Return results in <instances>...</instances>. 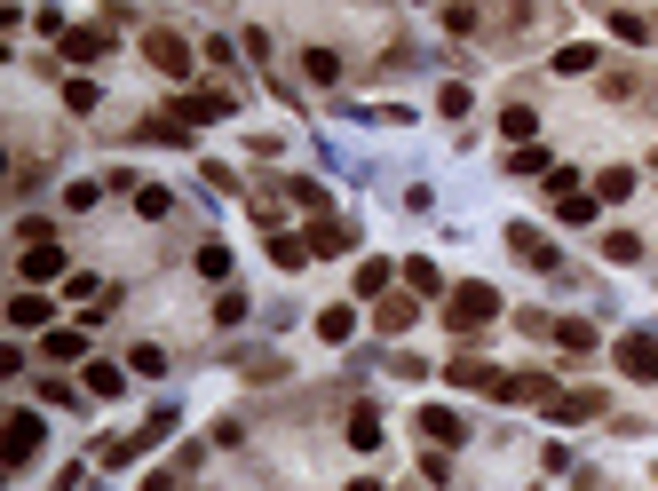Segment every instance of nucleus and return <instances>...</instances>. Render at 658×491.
Masks as SVG:
<instances>
[{
    "mask_svg": "<svg viewBox=\"0 0 658 491\" xmlns=\"http://www.w3.org/2000/svg\"><path fill=\"white\" fill-rule=\"evenodd\" d=\"M357 294H365V301L389 294V262H357Z\"/></svg>",
    "mask_w": 658,
    "mask_h": 491,
    "instance_id": "obj_32",
    "label": "nucleus"
},
{
    "mask_svg": "<svg viewBox=\"0 0 658 491\" xmlns=\"http://www.w3.org/2000/svg\"><path fill=\"white\" fill-rule=\"evenodd\" d=\"M611 32H619L627 48H643V40H651V16H635V8H611Z\"/></svg>",
    "mask_w": 658,
    "mask_h": 491,
    "instance_id": "obj_27",
    "label": "nucleus"
},
{
    "mask_svg": "<svg viewBox=\"0 0 658 491\" xmlns=\"http://www.w3.org/2000/svg\"><path fill=\"white\" fill-rule=\"evenodd\" d=\"M254 317V301L238 294V286H222V301H215V325H246Z\"/></svg>",
    "mask_w": 658,
    "mask_h": 491,
    "instance_id": "obj_29",
    "label": "nucleus"
},
{
    "mask_svg": "<svg viewBox=\"0 0 658 491\" xmlns=\"http://www.w3.org/2000/svg\"><path fill=\"white\" fill-rule=\"evenodd\" d=\"M611 357H619V373H635V381H658V341H651V333H627Z\"/></svg>",
    "mask_w": 658,
    "mask_h": 491,
    "instance_id": "obj_5",
    "label": "nucleus"
},
{
    "mask_svg": "<svg viewBox=\"0 0 658 491\" xmlns=\"http://www.w3.org/2000/svg\"><path fill=\"white\" fill-rule=\"evenodd\" d=\"M127 389V365H88V396H119Z\"/></svg>",
    "mask_w": 658,
    "mask_h": 491,
    "instance_id": "obj_30",
    "label": "nucleus"
},
{
    "mask_svg": "<svg viewBox=\"0 0 658 491\" xmlns=\"http://www.w3.org/2000/svg\"><path fill=\"white\" fill-rule=\"evenodd\" d=\"M413 317H421V294H381V309H373V325L397 341V333H413Z\"/></svg>",
    "mask_w": 658,
    "mask_h": 491,
    "instance_id": "obj_9",
    "label": "nucleus"
},
{
    "mask_svg": "<svg viewBox=\"0 0 658 491\" xmlns=\"http://www.w3.org/2000/svg\"><path fill=\"white\" fill-rule=\"evenodd\" d=\"M143 56H151V72H167V80H191V64H199V56H191V40H183V32H167V24H151V32H143Z\"/></svg>",
    "mask_w": 658,
    "mask_h": 491,
    "instance_id": "obj_2",
    "label": "nucleus"
},
{
    "mask_svg": "<svg viewBox=\"0 0 658 491\" xmlns=\"http://www.w3.org/2000/svg\"><path fill=\"white\" fill-rule=\"evenodd\" d=\"M595 206H603L595 191H571V175H555V222L579 230V222H595Z\"/></svg>",
    "mask_w": 658,
    "mask_h": 491,
    "instance_id": "obj_8",
    "label": "nucleus"
},
{
    "mask_svg": "<svg viewBox=\"0 0 658 491\" xmlns=\"http://www.w3.org/2000/svg\"><path fill=\"white\" fill-rule=\"evenodd\" d=\"M199 278H215V286H222V278H230V246H215V238L199 246Z\"/></svg>",
    "mask_w": 658,
    "mask_h": 491,
    "instance_id": "obj_33",
    "label": "nucleus"
},
{
    "mask_svg": "<svg viewBox=\"0 0 658 491\" xmlns=\"http://www.w3.org/2000/svg\"><path fill=\"white\" fill-rule=\"evenodd\" d=\"M32 452H40V412H16V420H8V460L24 468Z\"/></svg>",
    "mask_w": 658,
    "mask_h": 491,
    "instance_id": "obj_14",
    "label": "nucleus"
},
{
    "mask_svg": "<svg viewBox=\"0 0 658 491\" xmlns=\"http://www.w3.org/2000/svg\"><path fill=\"white\" fill-rule=\"evenodd\" d=\"M444 381H452V389H484V396H492V381H500V373H492L484 357H452V365H444Z\"/></svg>",
    "mask_w": 658,
    "mask_h": 491,
    "instance_id": "obj_16",
    "label": "nucleus"
},
{
    "mask_svg": "<svg viewBox=\"0 0 658 491\" xmlns=\"http://www.w3.org/2000/svg\"><path fill=\"white\" fill-rule=\"evenodd\" d=\"M595 412H603V396H595V389H555L548 396V420H563V428H571V420H595Z\"/></svg>",
    "mask_w": 658,
    "mask_h": 491,
    "instance_id": "obj_10",
    "label": "nucleus"
},
{
    "mask_svg": "<svg viewBox=\"0 0 658 491\" xmlns=\"http://www.w3.org/2000/svg\"><path fill=\"white\" fill-rule=\"evenodd\" d=\"M64 103L72 111H96V80H64Z\"/></svg>",
    "mask_w": 658,
    "mask_h": 491,
    "instance_id": "obj_39",
    "label": "nucleus"
},
{
    "mask_svg": "<svg viewBox=\"0 0 658 491\" xmlns=\"http://www.w3.org/2000/svg\"><path fill=\"white\" fill-rule=\"evenodd\" d=\"M302 80H310V88H333V80H341V56H333V48H302Z\"/></svg>",
    "mask_w": 658,
    "mask_h": 491,
    "instance_id": "obj_17",
    "label": "nucleus"
},
{
    "mask_svg": "<svg viewBox=\"0 0 658 491\" xmlns=\"http://www.w3.org/2000/svg\"><path fill=\"white\" fill-rule=\"evenodd\" d=\"M595 198H603V206L635 198V167H603V175H595Z\"/></svg>",
    "mask_w": 658,
    "mask_h": 491,
    "instance_id": "obj_23",
    "label": "nucleus"
},
{
    "mask_svg": "<svg viewBox=\"0 0 658 491\" xmlns=\"http://www.w3.org/2000/svg\"><path fill=\"white\" fill-rule=\"evenodd\" d=\"M40 357H48V365H80V357H88V333H80V325H56V333L40 341Z\"/></svg>",
    "mask_w": 658,
    "mask_h": 491,
    "instance_id": "obj_11",
    "label": "nucleus"
},
{
    "mask_svg": "<svg viewBox=\"0 0 658 491\" xmlns=\"http://www.w3.org/2000/svg\"><path fill=\"white\" fill-rule=\"evenodd\" d=\"M508 175H548V151H540V143H516V151H508Z\"/></svg>",
    "mask_w": 658,
    "mask_h": 491,
    "instance_id": "obj_31",
    "label": "nucleus"
},
{
    "mask_svg": "<svg viewBox=\"0 0 658 491\" xmlns=\"http://www.w3.org/2000/svg\"><path fill=\"white\" fill-rule=\"evenodd\" d=\"M405 294H444V270L429 262V254H413V262H405Z\"/></svg>",
    "mask_w": 658,
    "mask_h": 491,
    "instance_id": "obj_20",
    "label": "nucleus"
},
{
    "mask_svg": "<svg viewBox=\"0 0 658 491\" xmlns=\"http://www.w3.org/2000/svg\"><path fill=\"white\" fill-rule=\"evenodd\" d=\"M135 214H143V222H167V214H175V198L159 191V183H135Z\"/></svg>",
    "mask_w": 658,
    "mask_h": 491,
    "instance_id": "obj_25",
    "label": "nucleus"
},
{
    "mask_svg": "<svg viewBox=\"0 0 658 491\" xmlns=\"http://www.w3.org/2000/svg\"><path fill=\"white\" fill-rule=\"evenodd\" d=\"M167 119H183V127H207V119H230V88H191V96H175Z\"/></svg>",
    "mask_w": 658,
    "mask_h": 491,
    "instance_id": "obj_4",
    "label": "nucleus"
},
{
    "mask_svg": "<svg viewBox=\"0 0 658 491\" xmlns=\"http://www.w3.org/2000/svg\"><path fill=\"white\" fill-rule=\"evenodd\" d=\"M603 262H643V238L635 230H603Z\"/></svg>",
    "mask_w": 658,
    "mask_h": 491,
    "instance_id": "obj_28",
    "label": "nucleus"
},
{
    "mask_svg": "<svg viewBox=\"0 0 658 491\" xmlns=\"http://www.w3.org/2000/svg\"><path fill=\"white\" fill-rule=\"evenodd\" d=\"M492 317H500V294H492L484 278H468V286L444 294V325H452V333H484Z\"/></svg>",
    "mask_w": 658,
    "mask_h": 491,
    "instance_id": "obj_1",
    "label": "nucleus"
},
{
    "mask_svg": "<svg viewBox=\"0 0 658 491\" xmlns=\"http://www.w3.org/2000/svg\"><path fill=\"white\" fill-rule=\"evenodd\" d=\"M555 349L587 357V349H595V325H587V317H555Z\"/></svg>",
    "mask_w": 658,
    "mask_h": 491,
    "instance_id": "obj_19",
    "label": "nucleus"
},
{
    "mask_svg": "<svg viewBox=\"0 0 658 491\" xmlns=\"http://www.w3.org/2000/svg\"><path fill=\"white\" fill-rule=\"evenodd\" d=\"M56 48H64V64H96V56H111V24H64Z\"/></svg>",
    "mask_w": 658,
    "mask_h": 491,
    "instance_id": "obj_3",
    "label": "nucleus"
},
{
    "mask_svg": "<svg viewBox=\"0 0 658 491\" xmlns=\"http://www.w3.org/2000/svg\"><path fill=\"white\" fill-rule=\"evenodd\" d=\"M421 436H429V444H437V452H452V444H460V436H468V420H460V412H452V404H421Z\"/></svg>",
    "mask_w": 658,
    "mask_h": 491,
    "instance_id": "obj_6",
    "label": "nucleus"
},
{
    "mask_svg": "<svg viewBox=\"0 0 658 491\" xmlns=\"http://www.w3.org/2000/svg\"><path fill=\"white\" fill-rule=\"evenodd\" d=\"M548 64L563 72V80H579V72H595V64H603V48H595V40H571V48H555Z\"/></svg>",
    "mask_w": 658,
    "mask_h": 491,
    "instance_id": "obj_15",
    "label": "nucleus"
},
{
    "mask_svg": "<svg viewBox=\"0 0 658 491\" xmlns=\"http://www.w3.org/2000/svg\"><path fill=\"white\" fill-rule=\"evenodd\" d=\"M127 373H143V381H151V373H167V349H151V341H143V349H127Z\"/></svg>",
    "mask_w": 658,
    "mask_h": 491,
    "instance_id": "obj_34",
    "label": "nucleus"
},
{
    "mask_svg": "<svg viewBox=\"0 0 658 491\" xmlns=\"http://www.w3.org/2000/svg\"><path fill=\"white\" fill-rule=\"evenodd\" d=\"M16 246H56V230H48L40 214H24V222H16Z\"/></svg>",
    "mask_w": 658,
    "mask_h": 491,
    "instance_id": "obj_37",
    "label": "nucleus"
},
{
    "mask_svg": "<svg viewBox=\"0 0 658 491\" xmlns=\"http://www.w3.org/2000/svg\"><path fill=\"white\" fill-rule=\"evenodd\" d=\"M24 278H32V286H48V278H72V270H64V246H24Z\"/></svg>",
    "mask_w": 658,
    "mask_h": 491,
    "instance_id": "obj_12",
    "label": "nucleus"
},
{
    "mask_svg": "<svg viewBox=\"0 0 658 491\" xmlns=\"http://www.w3.org/2000/svg\"><path fill=\"white\" fill-rule=\"evenodd\" d=\"M349 452H381V412L373 404H349Z\"/></svg>",
    "mask_w": 658,
    "mask_h": 491,
    "instance_id": "obj_13",
    "label": "nucleus"
},
{
    "mask_svg": "<svg viewBox=\"0 0 658 491\" xmlns=\"http://www.w3.org/2000/svg\"><path fill=\"white\" fill-rule=\"evenodd\" d=\"M444 24H452V32H476L484 16H476V0H444Z\"/></svg>",
    "mask_w": 658,
    "mask_h": 491,
    "instance_id": "obj_36",
    "label": "nucleus"
},
{
    "mask_svg": "<svg viewBox=\"0 0 658 491\" xmlns=\"http://www.w3.org/2000/svg\"><path fill=\"white\" fill-rule=\"evenodd\" d=\"M349 333H357V309H349V301L318 309V341H349Z\"/></svg>",
    "mask_w": 658,
    "mask_h": 491,
    "instance_id": "obj_22",
    "label": "nucleus"
},
{
    "mask_svg": "<svg viewBox=\"0 0 658 491\" xmlns=\"http://www.w3.org/2000/svg\"><path fill=\"white\" fill-rule=\"evenodd\" d=\"M310 254H349V222H318V230H310Z\"/></svg>",
    "mask_w": 658,
    "mask_h": 491,
    "instance_id": "obj_26",
    "label": "nucleus"
},
{
    "mask_svg": "<svg viewBox=\"0 0 658 491\" xmlns=\"http://www.w3.org/2000/svg\"><path fill=\"white\" fill-rule=\"evenodd\" d=\"M8 325H16V333H32V325H48V301H40L32 286H24V294L8 301Z\"/></svg>",
    "mask_w": 658,
    "mask_h": 491,
    "instance_id": "obj_21",
    "label": "nucleus"
},
{
    "mask_svg": "<svg viewBox=\"0 0 658 491\" xmlns=\"http://www.w3.org/2000/svg\"><path fill=\"white\" fill-rule=\"evenodd\" d=\"M508 254H516V262H532V270H555L548 230H532V222H516V230H508Z\"/></svg>",
    "mask_w": 658,
    "mask_h": 491,
    "instance_id": "obj_7",
    "label": "nucleus"
},
{
    "mask_svg": "<svg viewBox=\"0 0 658 491\" xmlns=\"http://www.w3.org/2000/svg\"><path fill=\"white\" fill-rule=\"evenodd\" d=\"M500 135H508V143H532V135H540V111H532V103H508V111H500Z\"/></svg>",
    "mask_w": 658,
    "mask_h": 491,
    "instance_id": "obj_18",
    "label": "nucleus"
},
{
    "mask_svg": "<svg viewBox=\"0 0 658 491\" xmlns=\"http://www.w3.org/2000/svg\"><path fill=\"white\" fill-rule=\"evenodd\" d=\"M286 198H294V206H310V214H326V183H286Z\"/></svg>",
    "mask_w": 658,
    "mask_h": 491,
    "instance_id": "obj_38",
    "label": "nucleus"
},
{
    "mask_svg": "<svg viewBox=\"0 0 658 491\" xmlns=\"http://www.w3.org/2000/svg\"><path fill=\"white\" fill-rule=\"evenodd\" d=\"M270 262H278V270H302V262H310V238H286V230H270Z\"/></svg>",
    "mask_w": 658,
    "mask_h": 491,
    "instance_id": "obj_24",
    "label": "nucleus"
},
{
    "mask_svg": "<svg viewBox=\"0 0 658 491\" xmlns=\"http://www.w3.org/2000/svg\"><path fill=\"white\" fill-rule=\"evenodd\" d=\"M437 111H444V119H468V88H460V80H444V88H437Z\"/></svg>",
    "mask_w": 658,
    "mask_h": 491,
    "instance_id": "obj_35",
    "label": "nucleus"
}]
</instances>
